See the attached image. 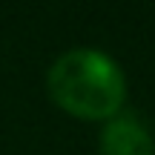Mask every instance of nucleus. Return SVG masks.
<instances>
[{
  "label": "nucleus",
  "mask_w": 155,
  "mask_h": 155,
  "mask_svg": "<svg viewBox=\"0 0 155 155\" xmlns=\"http://www.w3.org/2000/svg\"><path fill=\"white\" fill-rule=\"evenodd\" d=\"M49 98L78 121H109L121 115L127 78L109 55L98 49H69L49 66Z\"/></svg>",
  "instance_id": "obj_1"
},
{
  "label": "nucleus",
  "mask_w": 155,
  "mask_h": 155,
  "mask_svg": "<svg viewBox=\"0 0 155 155\" xmlns=\"http://www.w3.org/2000/svg\"><path fill=\"white\" fill-rule=\"evenodd\" d=\"M101 155H155L150 127L135 112L109 118L101 132Z\"/></svg>",
  "instance_id": "obj_2"
}]
</instances>
